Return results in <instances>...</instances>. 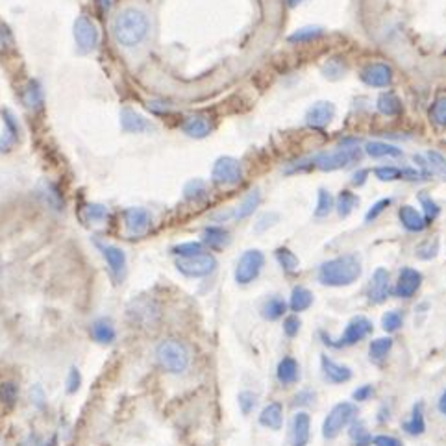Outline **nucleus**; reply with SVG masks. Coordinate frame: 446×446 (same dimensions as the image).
<instances>
[{
  "label": "nucleus",
  "instance_id": "f257e3e1",
  "mask_svg": "<svg viewBox=\"0 0 446 446\" xmlns=\"http://www.w3.org/2000/svg\"><path fill=\"white\" fill-rule=\"evenodd\" d=\"M361 260L358 254L339 255L320 265L319 282L328 287L352 285L361 276Z\"/></svg>",
  "mask_w": 446,
  "mask_h": 446
},
{
  "label": "nucleus",
  "instance_id": "f03ea898",
  "mask_svg": "<svg viewBox=\"0 0 446 446\" xmlns=\"http://www.w3.org/2000/svg\"><path fill=\"white\" fill-rule=\"evenodd\" d=\"M146 32H148V19L139 9H124L115 17L113 36L121 45H139L146 37Z\"/></svg>",
  "mask_w": 446,
  "mask_h": 446
},
{
  "label": "nucleus",
  "instance_id": "7ed1b4c3",
  "mask_svg": "<svg viewBox=\"0 0 446 446\" xmlns=\"http://www.w3.org/2000/svg\"><path fill=\"white\" fill-rule=\"evenodd\" d=\"M156 355H158V361H160L161 367L171 374L183 372L189 367V360H191L187 346L182 341H178V339L161 341L158 345Z\"/></svg>",
  "mask_w": 446,
  "mask_h": 446
},
{
  "label": "nucleus",
  "instance_id": "20e7f679",
  "mask_svg": "<svg viewBox=\"0 0 446 446\" xmlns=\"http://www.w3.org/2000/svg\"><path fill=\"white\" fill-rule=\"evenodd\" d=\"M355 415H358V407L352 402H341L333 405L323 424L324 439H335L343 432V428H346L355 419Z\"/></svg>",
  "mask_w": 446,
  "mask_h": 446
},
{
  "label": "nucleus",
  "instance_id": "39448f33",
  "mask_svg": "<svg viewBox=\"0 0 446 446\" xmlns=\"http://www.w3.org/2000/svg\"><path fill=\"white\" fill-rule=\"evenodd\" d=\"M360 158L361 152L358 146H341L333 152H323V154L315 156L311 161L320 171H337V168L348 167V165L360 161Z\"/></svg>",
  "mask_w": 446,
  "mask_h": 446
},
{
  "label": "nucleus",
  "instance_id": "423d86ee",
  "mask_svg": "<svg viewBox=\"0 0 446 446\" xmlns=\"http://www.w3.org/2000/svg\"><path fill=\"white\" fill-rule=\"evenodd\" d=\"M265 255L260 250H246L241 255V260L237 263L235 269V282L246 285V283L254 282L260 276L261 269H263Z\"/></svg>",
  "mask_w": 446,
  "mask_h": 446
},
{
  "label": "nucleus",
  "instance_id": "0eeeda50",
  "mask_svg": "<svg viewBox=\"0 0 446 446\" xmlns=\"http://www.w3.org/2000/svg\"><path fill=\"white\" fill-rule=\"evenodd\" d=\"M176 267L180 273L189 276V278H202V276H208V274L213 273L215 267H217V261L210 254H198L191 255V258H180Z\"/></svg>",
  "mask_w": 446,
  "mask_h": 446
},
{
  "label": "nucleus",
  "instance_id": "6e6552de",
  "mask_svg": "<svg viewBox=\"0 0 446 446\" xmlns=\"http://www.w3.org/2000/svg\"><path fill=\"white\" fill-rule=\"evenodd\" d=\"M74 41H76L78 52H82V54L91 52L98 43V28L86 15L78 17L74 23Z\"/></svg>",
  "mask_w": 446,
  "mask_h": 446
},
{
  "label": "nucleus",
  "instance_id": "1a4fd4ad",
  "mask_svg": "<svg viewBox=\"0 0 446 446\" xmlns=\"http://www.w3.org/2000/svg\"><path fill=\"white\" fill-rule=\"evenodd\" d=\"M211 178H213V182L221 183V186H235L243 178L241 163L233 158H219L213 165Z\"/></svg>",
  "mask_w": 446,
  "mask_h": 446
},
{
  "label": "nucleus",
  "instance_id": "9d476101",
  "mask_svg": "<svg viewBox=\"0 0 446 446\" xmlns=\"http://www.w3.org/2000/svg\"><path fill=\"white\" fill-rule=\"evenodd\" d=\"M372 332V323H370L367 317H354V319L348 323V326H346L345 333H343V337L339 339V343H335V348H341V346H352L355 345V343H360L363 341L365 337L369 335V333Z\"/></svg>",
  "mask_w": 446,
  "mask_h": 446
},
{
  "label": "nucleus",
  "instance_id": "9b49d317",
  "mask_svg": "<svg viewBox=\"0 0 446 446\" xmlns=\"http://www.w3.org/2000/svg\"><path fill=\"white\" fill-rule=\"evenodd\" d=\"M124 224H126V232L130 237H141L151 230V213L143 208H130L124 213Z\"/></svg>",
  "mask_w": 446,
  "mask_h": 446
},
{
  "label": "nucleus",
  "instance_id": "f8f14e48",
  "mask_svg": "<svg viewBox=\"0 0 446 446\" xmlns=\"http://www.w3.org/2000/svg\"><path fill=\"white\" fill-rule=\"evenodd\" d=\"M361 80L369 87H389L392 83V69L385 64H370L361 71Z\"/></svg>",
  "mask_w": 446,
  "mask_h": 446
},
{
  "label": "nucleus",
  "instance_id": "ddd939ff",
  "mask_svg": "<svg viewBox=\"0 0 446 446\" xmlns=\"http://www.w3.org/2000/svg\"><path fill=\"white\" fill-rule=\"evenodd\" d=\"M389 293H391V278H389V273L385 269H376L370 278L369 285V300L374 304H382L389 298Z\"/></svg>",
  "mask_w": 446,
  "mask_h": 446
},
{
  "label": "nucleus",
  "instance_id": "4468645a",
  "mask_svg": "<svg viewBox=\"0 0 446 446\" xmlns=\"http://www.w3.org/2000/svg\"><path fill=\"white\" fill-rule=\"evenodd\" d=\"M420 283H422V274L417 269L405 267V269L400 270V276H398L396 295L400 296V298H411L420 289Z\"/></svg>",
  "mask_w": 446,
  "mask_h": 446
},
{
  "label": "nucleus",
  "instance_id": "2eb2a0df",
  "mask_svg": "<svg viewBox=\"0 0 446 446\" xmlns=\"http://www.w3.org/2000/svg\"><path fill=\"white\" fill-rule=\"evenodd\" d=\"M333 115H335V106L332 102H317L305 113V123L313 128H323L332 123Z\"/></svg>",
  "mask_w": 446,
  "mask_h": 446
},
{
  "label": "nucleus",
  "instance_id": "dca6fc26",
  "mask_svg": "<svg viewBox=\"0 0 446 446\" xmlns=\"http://www.w3.org/2000/svg\"><path fill=\"white\" fill-rule=\"evenodd\" d=\"M311 419L310 415L304 413V411H298V413L293 417L291 424V445L293 446H305L310 442L311 435Z\"/></svg>",
  "mask_w": 446,
  "mask_h": 446
},
{
  "label": "nucleus",
  "instance_id": "f3484780",
  "mask_svg": "<svg viewBox=\"0 0 446 446\" xmlns=\"http://www.w3.org/2000/svg\"><path fill=\"white\" fill-rule=\"evenodd\" d=\"M102 254H104L106 261H108V267H110L111 274L115 278L121 280L124 276V270H126V254H124L121 248L111 245L101 246Z\"/></svg>",
  "mask_w": 446,
  "mask_h": 446
},
{
  "label": "nucleus",
  "instance_id": "a211bd4d",
  "mask_svg": "<svg viewBox=\"0 0 446 446\" xmlns=\"http://www.w3.org/2000/svg\"><path fill=\"white\" fill-rule=\"evenodd\" d=\"M211 130H213V123L208 115H193L183 124V132L189 137H195V139L210 136Z\"/></svg>",
  "mask_w": 446,
  "mask_h": 446
},
{
  "label": "nucleus",
  "instance_id": "6ab92c4d",
  "mask_svg": "<svg viewBox=\"0 0 446 446\" xmlns=\"http://www.w3.org/2000/svg\"><path fill=\"white\" fill-rule=\"evenodd\" d=\"M320 365H323L324 376H326L332 383H345L352 378V370L348 369V367L335 363V361L326 358V355L320 358Z\"/></svg>",
  "mask_w": 446,
  "mask_h": 446
},
{
  "label": "nucleus",
  "instance_id": "aec40b11",
  "mask_svg": "<svg viewBox=\"0 0 446 446\" xmlns=\"http://www.w3.org/2000/svg\"><path fill=\"white\" fill-rule=\"evenodd\" d=\"M398 217H400V223L404 224L405 230H410V232H422L428 224L426 217H422L413 206H402L398 210Z\"/></svg>",
  "mask_w": 446,
  "mask_h": 446
},
{
  "label": "nucleus",
  "instance_id": "412c9836",
  "mask_svg": "<svg viewBox=\"0 0 446 446\" xmlns=\"http://www.w3.org/2000/svg\"><path fill=\"white\" fill-rule=\"evenodd\" d=\"M121 124L126 132H132V133H143V132H148L152 130V124L146 121L143 115L136 113L132 110H123L121 111Z\"/></svg>",
  "mask_w": 446,
  "mask_h": 446
},
{
  "label": "nucleus",
  "instance_id": "4be33fe9",
  "mask_svg": "<svg viewBox=\"0 0 446 446\" xmlns=\"http://www.w3.org/2000/svg\"><path fill=\"white\" fill-rule=\"evenodd\" d=\"M91 337L101 345H111L117 337L115 326L110 319H98L91 324Z\"/></svg>",
  "mask_w": 446,
  "mask_h": 446
},
{
  "label": "nucleus",
  "instance_id": "5701e85b",
  "mask_svg": "<svg viewBox=\"0 0 446 446\" xmlns=\"http://www.w3.org/2000/svg\"><path fill=\"white\" fill-rule=\"evenodd\" d=\"M260 422L265 428L269 430H280L283 424V410L282 404L278 402H270L269 405H265L263 411L260 415Z\"/></svg>",
  "mask_w": 446,
  "mask_h": 446
},
{
  "label": "nucleus",
  "instance_id": "b1692460",
  "mask_svg": "<svg viewBox=\"0 0 446 446\" xmlns=\"http://www.w3.org/2000/svg\"><path fill=\"white\" fill-rule=\"evenodd\" d=\"M278 380L283 385H291L300 378V367L296 363L295 358H283L278 365Z\"/></svg>",
  "mask_w": 446,
  "mask_h": 446
},
{
  "label": "nucleus",
  "instance_id": "393cba45",
  "mask_svg": "<svg viewBox=\"0 0 446 446\" xmlns=\"http://www.w3.org/2000/svg\"><path fill=\"white\" fill-rule=\"evenodd\" d=\"M204 243L210 248H224L230 243V233L219 226H210L204 230Z\"/></svg>",
  "mask_w": 446,
  "mask_h": 446
},
{
  "label": "nucleus",
  "instance_id": "a878e982",
  "mask_svg": "<svg viewBox=\"0 0 446 446\" xmlns=\"http://www.w3.org/2000/svg\"><path fill=\"white\" fill-rule=\"evenodd\" d=\"M365 151H367V154H369L370 158H398V156H402L400 148H396V146L382 141L367 143Z\"/></svg>",
  "mask_w": 446,
  "mask_h": 446
},
{
  "label": "nucleus",
  "instance_id": "bb28decb",
  "mask_svg": "<svg viewBox=\"0 0 446 446\" xmlns=\"http://www.w3.org/2000/svg\"><path fill=\"white\" fill-rule=\"evenodd\" d=\"M260 204H261V193L260 189H254V191L248 193L245 201L239 204V208H237L235 211V217L237 219H246V217H250V215L258 210V206Z\"/></svg>",
  "mask_w": 446,
  "mask_h": 446
},
{
  "label": "nucleus",
  "instance_id": "cd10ccee",
  "mask_svg": "<svg viewBox=\"0 0 446 446\" xmlns=\"http://www.w3.org/2000/svg\"><path fill=\"white\" fill-rule=\"evenodd\" d=\"M285 310H287L285 300H282L280 296H273V298H269V300L263 304L261 315H263L267 320H278L280 317H283Z\"/></svg>",
  "mask_w": 446,
  "mask_h": 446
},
{
  "label": "nucleus",
  "instance_id": "c85d7f7f",
  "mask_svg": "<svg viewBox=\"0 0 446 446\" xmlns=\"http://www.w3.org/2000/svg\"><path fill=\"white\" fill-rule=\"evenodd\" d=\"M313 304V295L311 291H308L305 287H295L291 295V310L300 313V311H305L308 308H311Z\"/></svg>",
  "mask_w": 446,
  "mask_h": 446
},
{
  "label": "nucleus",
  "instance_id": "c756f323",
  "mask_svg": "<svg viewBox=\"0 0 446 446\" xmlns=\"http://www.w3.org/2000/svg\"><path fill=\"white\" fill-rule=\"evenodd\" d=\"M378 111L385 117H395L402 111V104L398 101V96L392 93H383L378 98Z\"/></svg>",
  "mask_w": 446,
  "mask_h": 446
},
{
  "label": "nucleus",
  "instance_id": "7c9ffc66",
  "mask_svg": "<svg viewBox=\"0 0 446 446\" xmlns=\"http://www.w3.org/2000/svg\"><path fill=\"white\" fill-rule=\"evenodd\" d=\"M392 348V339L391 337H380V339H374L369 346V355L372 361H382L387 358L389 350Z\"/></svg>",
  "mask_w": 446,
  "mask_h": 446
},
{
  "label": "nucleus",
  "instance_id": "2f4dec72",
  "mask_svg": "<svg viewBox=\"0 0 446 446\" xmlns=\"http://www.w3.org/2000/svg\"><path fill=\"white\" fill-rule=\"evenodd\" d=\"M404 430L405 433H410V435H422L426 432V422H424V415H422V405H415L413 415H411V419L404 424Z\"/></svg>",
  "mask_w": 446,
  "mask_h": 446
},
{
  "label": "nucleus",
  "instance_id": "473e14b6",
  "mask_svg": "<svg viewBox=\"0 0 446 446\" xmlns=\"http://www.w3.org/2000/svg\"><path fill=\"white\" fill-rule=\"evenodd\" d=\"M23 101L26 104V108L30 110H39L43 106V91L39 83L37 82H30L24 89V95H23Z\"/></svg>",
  "mask_w": 446,
  "mask_h": 446
},
{
  "label": "nucleus",
  "instance_id": "72a5a7b5",
  "mask_svg": "<svg viewBox=\"0 0 446 446\" xmlns=\"http://www.w3.org/2000/svg\"><path fill=\"white\" fill-rule=\"evenodd\" d=\"M360 204V198L354 195L352 191H341V195H339V198H337V213L341 215L343 219L345 217H348V215L354 211L355 206Z\"/></svg>",
  "mask_w": 446,
  "mask_h": 446
},
{
  "label": "nucleus",
  "instance_id": "f704fd0d",
  "mask_svg": "<svg viewBox=\"0 0 446 446\" xmlns=\"http://www.w3.org/2000/svg\"><path fill=\"white\" fill-rule=\"evenodd\" d=\"M276 260H278V263L282 265V269L287 270V273H295L298 269V265H300L298 258L289 248H278L276 250Z\"/></svg>",
  "mask_w": 446,
  "mask_h": 446
},
{
  "label": "nucleus",
  "instance_id": "c9c22d12",
  "mask_svg": "<svg viewBox=\"0 0 446 446\" xmlns=\"http://www.w3.org/2000/svg\"><path fill=\"white\" fill-rule=\"evenodd\" d=\"M333 210V196L330 195V191L326 189H320L319 191V201H317V210H315V217H328Z\"/></svg>",
  "mask_w": 446,
  "mask_h": 446
},
{
  "label": "nucleus",
  "instance_id": "e433bc0d",
  "mask_svg": "<svg viewBox=\"0 0 446 446\" xmlns=\"http://www.w3.org/2000/svg\"><path fill=\"white\" fill-rule=\"evenodd\" d=\"M426 165L432 173L441 174V176H446V158L442 154L435 151L426 152Z\"/></svg>",
  "mask_w": 446,
  "mask_h": 446
},
{
  "label": "nucleus",
  "instance_id": "4c0bfd02",
  "mask_svg": "<svg viewBox=\"0 0 446 446\" xmlns=\"http://www.w3.org/2000/svg\"><path fill=\"white\" fill-rule=\"evenodd\" d=\"M430 118L437 126H446V96L433 102V106L430 108Z\"/></svg>",
  "mask_w": 446,
  "mask_h": 446
},
{
  "label": "nucleus",
  "instance_id": "58836bf2",
  "mask_svg": "<svg viewBox=\"0 0 446 446\" xmlns=\"http://www.w3.org/2000/svg\"><path fill=\"white\" fill-rule=\"evenodd\" d=\"M86 219L89 223H102V221L108 219V215H110V210L102 204H89L86 206Z\"/></svg>",
  "mask_w": 446,
  "mask_h": 446
},
{
  "label": "nucleus",
  "instance_id": "ea45409f",
  "mask_svg": "<svg viewBox=\"0 0 446 446\" xmlns=\"http://www.w3.org/2000/svg\"><path fill=\"white\" fill-rule=\"evenodd\" d=\"M173 252L180 258H191V255H198V254H204V246L202 243H183V245H178L174 246Z\"/></svg>",
  "mask_w": 446,
  "mask_h": 446
},
{
  "label": "nucleus",
  "instance_id": "a19ab883",
  "mask_svg": "<svg viewBox=\"0 0 446 446\" xmlns=\"http://www.w3.org/2000/svg\"><path fill=\"white\" fill-rule=\"evenodd\" d=\"M319 36H323V30L320 28H302V30H298V32L293 34L291 37H289V41L291 43H305V41H313V39H317Z\"/></svg>",
  "mask_w": 446,
  "mask_h": 446
},
{
  "label": "nucleus",
  "instance_id": "79ce46f5",
  "mask_svg": "<svg viewBox=\"0 0 446 446\" xmlns=\"http://www.w3.org/2000/svg\"><path fill=\"white\" fill-rule=\"evenodd\" d=\"M186 198L187 201H198L202 196H206V183L202 180H193L186 186Z\"/></svg>",
  "mask_w": 446,
  "mask_h": 446
},
{
  "label": "nucleus",
  "instance_id": "37998d69",
  "mask_svg": "<svg viewBox=\"0 0 446 446\" xmlns=\"http://www.w3.org/2000/svg\"><path fill=\"white\" fill-rule=\"evenodd\" d=\"M6 124H8V130L0 136V151H8L9 146L14 145L15 133H17V128L11 123V117L8 113H6Z\"/></svg>",
  "mask_w": 446,
  "mask_h": 446
},
{
  "label": "nucleus",
  "instance_id": "c03bdc74",
  "mask_svg": "<svg viewBox=\"0 0 446 446\" xmlns=\"http://www.w3.org/2000/svg\"><path fill=\"white\" fill-rule=\"evenodd\" d=\"M152 305L148 302H137L136 310L130 311V315H133V320H143V323H152Z\"/></svg>",
  "mask_w": 446,
  "mask_h": 446
},
{
  "label": "nucleus",
  "instance_id": "a18cd8bd",
  "mask_svg": "<svg viewBox=\"0 0 446 446\" xmlns=\"http://www.w3.org/2000/svg\"><path fill=\"white\" fill-rule=\"evenodd\" d=\"M382 326L385 332H396L402 326V315L398 311H387L382 317Z\"/></svg>",
  "mask_w": 446,
  "mask_h": 446
},
{
  "label": "nucleus",
  "instance_id": "49530a36",
  "mask_svg": "<svg viewBox=\"0 0 446 446\" xmlns=\"http://www.w3.org/2000/svg\"><path fill=\"white\" fill-rule=\"evenodd\" d=\"M374 174H376V178L378 180H382V182H392V180H398V178H402V171L400 168H396V167H378V168H374Z\"/></svg>",
  "mask_w": 446,
  "mask_h": 446
},
{
  "label": "nucleus",
  "instance_id": "de8ad7c7",
  "mask_svg": "<svg viewBox=\"0 0 446 446\" xmlns=\"http://www.w3.org/2000/svg\"><path fill=\"white\" fill-rule=\"evenodd\" d=\"M350 437L354 439L355 445H360V446H367V445H369V442H370L369 432L365 430V426H363V424H361V422L352 424Z\"/></svg>",
  "mask_w": 446,
  "mask_h": 446
},
{
  "label": "nucleus",
  "instance_id": "09e8293b",
  "mask_svg": "<svg viewBox=\"0 0 446 446\" xmlns=\"http://www.w3.org/2000/svg\"><path fill=\"white\" fill-rule=\"evenodd\" d=\"M389 206H391V198H383V201L376 202V204L367 211V215H365V223H372V221L378 219L380 215H382L383 211H385V208H389Z\"/></svg>",
  "mask_w": 446,
  "mask_h": 446
},
{
  "label": "nucleus",
  "instance_id": "8fccbe9b",
  "mask_svg": "<svg viewBox=\"0 0 446 446\" xmlns=\"http://www.w3.org/2000/svg\"><path fill=\"white\" fill-rule=\"evenodd\" d=\"M420 204L424 208V213H426V221H433L439 215V206L432 201V196L420 195Z\"/></svg>",
  "mask_w": 446,
  "mask_h": 446
},
{
  "label": "nucleus",
  "instance_id": "3c124183",
  "mask_svg": "<svg viewBox=\"0 0 446 446\" xmlns=\"http://www.w3.org/2000/svg\"><path fill=\"white\" fill-rule=\"evenodd\" d=\"M255 404H258V398H255L254 392L245 391L239 395V407H241V411L245 415L250 413V411L255 407Z\"/></svg>",
  "mask_w": 446,
  "mask_h": 446
},
{
  "label": "nucleus",
  "instance_id": "603ef678",
  "mask_svg": "<svg viewBox=\"0 0 446 446\" xmlns=\"http://www.w3.org/2000/svg\"><path fill=\"white\" fill-rule=\"evenodd\" d=\"M345 71L346 67L343 65V61H339V59H332V61H328L326 67H324V73H326L328 78H341L343 74H345Z\"/></svg>",
  "mask_w": 446,
  "mask_h": 446
},
{
  "label": "nucleus",
  "instance_id": "864d4df0",
  "mask_svg": "<svg viewBox=\"0 0 446 446\" xmlns=\"http://www.w3.org/2000/svg\"><path fill=\"white\" fill-rule=\"evenodd\" d=\"M0 398H2L8 405L15 404V400H17V387H15L14 383H4V385L0 387Z\"/></svg>",
  "mask_w": 446,
  "mask_h": 446
},
{
  "label": "nucleus",
  "instance_id": "5fc2aeb1",
  "mask_svg": "<svg viewBox=\"0 0 446 446\" xmlns=\"http://www.w3.org/2000/svg\"><path fill=\"white\" fill-rule=\"evenodd\" d=\"M283 332L289 337L298 335V332H300V319L298 317H287L285 323H283Z\"/></svg>",
  "mask_w": 446,
  "mask_h": 446
},
{
  "label": "nucleus",
  "instance_id": "6e6d98bb",
  "mask_svg": "<svg viewBox=\"0 0 446 446\" xmlns=\"http://www.w3.org/2000/svg\"><path fill=\"white\" fill-rule=\"evenodd\" d=\"M372 395H374L372 385H361L360 389H355L354 391V400L365 402V400H369Z\"/></svg>",
  "mask_w": 446,
  "mask_h": 446
},
{
  "label": "nucleus",
  "instance_id": "4d7b16f0",
  "mask_svg": "<svg viewBox=\"0 0 446 446\" xmlns=\"http://www.w3.org/2000/svg\"><path fill=\"white\" fill-rule=\"evenodd\" d=\"M78 389H80V372H78V369H71L67 380V391L74 392L78 391Z\"/></svg>",
  "mask_w": 446,
  "mask_h": 446
},
{
  "label": "nucleus",
  "instance_id": "13d9d810",
  "mask_svg": "<svg viewBox=\"0 0 446 446\" xmlns=\"http://www.w3.org/2000/svg\"><path fill=\"white\" fill-rule=\"evenodd\" d=\"M374 445L376 446H402V442L398 439L391 437V435H378L374 437Z\"/></svg>",
  "mask_w": 446,
  "mask_h": 446
},
{
  "label": "nucleus",
  "instance_id": "bf43d9fd",
  "mask_svg": "<svg viewBox=\"0 0 446 446\" xmlns=\"http://www.w3.org/2000/svg\"><path fill=\"white\" fill-rule=\"evenodd\" d=\"M367 171H360V173H355L354 174V180H352V182H354V186H363L365 182H367Z\"/></svg>",
  "mask_w": 446,
  "mask_h": 446
},
{
  "label": "nucleus",
  "instance_id": "052dcab7",
  "mask_svg": "<svg viewBox=\"0 0 446 446\" xmlns=\"http://www.w3.org/2000/svg\"><path fill=\"white\" fill-rule=\"evenodd\" d=\"M439 411H441L442 415H446V391L442 392L441 398H439Z\"/></svg>",
  "mask_w": 446,
  "mask_h": 446
},
{
  "label": "nucleus",
  "instance_id": "680f3d73",
  "mask_svg": "<svg viewBox=\"0 0 446 446\" xmlns=\"http://www.w3.org/2000/svg\"><path fill=\"white\" fill-rule=\"evenodd\" d=\"M98 4H101V8L104 9V11H108L111 6V0H98Z\"/></svg>",
  "mask_w": 446,
  "mask_h": 446
},
{
  "label": "nucleus",
  "instance_id": "e2e57ef3",
  "mask_svg": "<svg viewBox=\"0 0 446 446\" xmlns=\"http://www.w3.org/2000/svg\"><path fill=\"white\" fill-rule=\"evenodd\" d=\"M285 2L293 8V6H298V4H300V2H304V0H285Z\"/></svg>",
  "mask_w": 446,
  "mask_h": 446
},
{
  "label": "nucleus",
  "instance_id": "0e129e2a",
  "mask_svg": "<svg viewBox=\"0 0 446 446\" xmlns=\"http://www.w3.org/2000/svg\"><path fill=\"white\" fill-rule=\"evenodd\" d=\"M0 278H2V258H0Z\"/></svg>",
  "mask_w": 446,
  "mask_h": 446
}]
</instances>
